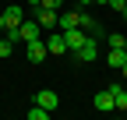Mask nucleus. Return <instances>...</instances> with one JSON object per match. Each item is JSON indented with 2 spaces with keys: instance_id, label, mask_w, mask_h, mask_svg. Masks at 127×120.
I'll return each mask as SVG.
<instances>
[{
  "instance_id": "f257e3e1",
  "label": "nucleus",
  "mask_w": 127,
  "mask_h": 120,
  "mask_svg": "<svg viewBox=\"0 0 127 120\" xmlns=\"http://www.w3.org/2000/svg\"><path fill=\"white\" fill-rule=\"evenodd\" d=\"M74 57L81 60V64H92V60L99 57V39H92V35H88V39L81 42V50H74Z\"/></svg>"
},
{
  "instance_id": "f03ea898",
  "label": "nucleus",
  "mask_w": 127,
  "mask_h": 120,
  "mask_svg": "<svg viewBox=\"0 0 127 120\" xmlns=\"http://www.w3.org/2000/svg\"><path fill=\"white\" fill-rule=\"evenodd\" d=\"M25 53H28V60H32V64H42V60L50 57V50H46V42H42V39L25 42Z\"/></svg>"
},
{
  "instance_id": "7ed1b4c3",
  "label": "nucleus",
  "mask_w": 127,
  "mask_h": 120,
  "mask_svg": "<svg viewBox=\"0 0 127 120\" xmlns=\"http://www.w3.org/2000/svg\"><path fill=\"white\" fill-rule=\"evenodd\" d=\"M0 14H4V28H18V25L25 21L21 4H7V11H0Z\"/></svg>"
},
{
  "instance_id": "20e7f679",
  "label": "nucleus",
  "mask_w": 127,
  "mask_h": 120,
  "mask_svg": "<svg viewBox=\"0 0 127 120\" xmlns=\"http://www.w3.org/2000/svg\"><path fill=\"white\" fill-rule=\"evenodd\" d=\"M64 39H67V53H74V50H81V42L88 39V32L78 25V28H67V32H64Z\"/></svg>"
},
{
  "instance_id": "39448f33",
  "label": "nucleus",
  "mask_w": 127,
  "mask_h": 120,
  "mask_svg": "<svg viewBox=\"0 0 127 120\" xmlns=\"http://www.w3.org/2000/svg\"><path fill=\"white\" fill-rule=\"evenodd\" d=\"M35 102H39L42 110H57L60 106V95L53 92V88H39V92H35Z\"/></svg>"
},
{
  "instance_id": "423d86ee",
  "label": "nucleus",
  "mask_w": 127,
  "mask_h": 120,
  "mask_svg": "<svg viewBox=\"0 0 127 120\" xmlns=\"http://www.w3.org/2000/svg\"><path fill=\"white\" fill-rule=\"evenodd\" d=\"M106 88H109V95H113V106H117V110H127V88H124L120 81H109Z\"/></svg>"
},
{
  "instance_id": "0eeeda50",
  "label": "nucleus",
  "mask_w": 127,
  "mask_h": 120,
  "mask_svg": "<svg viewBox=\"0 0 127 120\" xmlns=\"http://www.w3.org/2000/svg\"><path fill=\"white\" fill-rule=\"evenodd\" d=\"M57 14L60 11H53V7H35V21L42 28H57Z\"/></svg>"
},
{
  "instance_id": "6e6552de",
  "label": "nucleus",
  "mask_w": 127,
  "mask_h": 120,
  "mask_svg": "<svg viewBox=\"0 0 127 120\" xmlns=\"http://www.w3.org/2000/svg\"><path fill=\"white\" fill-rule=\"evenodd\" d=\"M18 32H21V42H32V39H39V35H42V25H35V21H21V25H18Z\"/></svg>"
},
{
  "instance_id": "1a4fd4ad",
  "label": "nucleus",
  "mask_w": 127,
  "mask_h": 120,
  "mask_svg": "<svg viewBox=\"0 0 127 120\" xmlns=\"http://www.w3.org/2000/svg\"><path fill=\"white\" fill-rule=\"evenodd\" d=\"M92 106H95V110H102V113H109V110H117V106H113V95H109V88H102V92H95V99H92Z\"/></svg>"
},
{
  "instance_id": "9d476101",
  "label": "nucleus",
  "mask_w": 127,
  "mask_h": 120,
  "mask_svg": "<svg viewBox=\"0 0 127 120\" xmlns=\"http://www.w3.org/2000/svg\"><path fill=\"white\" fill-rule=\"evenodd\" d=\"M46 50H50V53H67V39H64V32H53L50 39H46Z\"/></svg>"
},
{
  "instance_id": "9b49d317",
  "label": "nucleus",
  "mask_w": 127,
  "mask_h": 120,
  "mask_svg": "<svg viewBox=\"0 0 127 120\" xmlns=\"http://www.w3.org/2000/svg\"><path fill=\"white\" fill-rule=\"evenodd\" d=\"M57 25H60V32L78 28V11H60V14H57Z\"/></svg>"
},
{
  "instance_id": "f8f14e48",
  "label": "nucleus",
  "mask_w": 127,
  "mask_h": 120,
  "mask_svg": "<svg viewBox=\"0 0 127 120\" xmlns=\"http://www.w3.org/2000/svg\"><path fill=\"white\" fill-rule=\"evenodd\" d=\"M106 64H109V67H113V71H120V67L127 64V50H113V53H109V57H106Z\"/></svg>"
},
{
  "instance_id": "ddd939ff",
  "label": "nucleus",
  "mask_w": 127,
  "mask_h": 120,
  "mask_svg": "<svg viewBox=\"0 0 127 120\" xmlns=\"http://www.w3.org/2000/svg\"><path fill=\"white\" fill-rule=\"evenodd\" d=\"M106 39H109V46H113V50H124V42H127V35H124V32H109Z\"/></svg>"
},
{
  "instance_id": "4468645a",
  "label": "nucleus",
  "mask_w": 127,
  "mask_h": 120,
  "mask_svg": "<svg viewBox=\"0 0 127 120\" xmlns=\"http://www.w3.org/2000/svg\"><path fill=\"white\" fill-rule=\"evenodd\" d=\"M46 117H50V110H42L39 102H35V106L28 110V120H46Z\"/></svg>"
},
{
  "instance_id": "2eb2a0df",
  "label": "nucleus",
  "mask_w": 127,
  "mask_h": 120,
  "mask_svg": "<svg viewBox=\"0 0 127 120\" xmlns=\"http://www.w3.org/2000/svg\"><path fill=\"white\" fill-rule=\"evenodd\" d=\"M11 53H14V42H11V39H0V57H4V60H7Z\"/></svg>"
},
{
  "instance_id": "dca6fc26",
  "label": "nucleus",
  "mask_w": 127,
  "mask_h": 120,
  "mask_svg": "<svg viewBox=\"0 0 127 120\" xmlns=\"http://www.w3.org/2000/svg\"><path fill=\"white\" fill-rule=\"evenodd\" d=\"M60 4L64 0H42V7H53V11H60Z\"/></svg>"
},
{
  "instance_id": "f3484780",
  "label": "nucleus",
  "mask_w": 127,
  "mask_h": 120,
  "mask_svg": "<svg viewBox=\"0 0 127 120\" xmlns=\"http://www.w3.org/2000/svg\"><path fill=\"white\" fill-rule=\"evenodd\" d=\"M124 4H127V0H109V7H113L117 14H120V7H124Z\"/></svg>"
},
{
  "instance_id": "a211bd4d",
  "label": "nucleus",
  "mask_w": 127,
  "mask_h": 120,
  "mask_svg": "<svg viewBox=\"0 0 127 120\" xmlns=\"http://www.w3.org/2000/svg\"><path fill=\"white\" fill-rule=\"evenodd\" d=\"M92 7V0H78V11H88Z\"/></svg>"
},
{
  "instance_id": "6ab92c4d",
  "label": "nucleus",
  "mask_w": 127,
  "mask_h": 120,
  "mask_svg": "<svg viewBox=\"0 0 127 120\" xmlns=\"http://www.w3.org/2000/svg\"><path fill=\"white\" fill-rule=\"evenodd\" d=\"M25 4H28L32 11H35V7H42V0H25Z\"/></svg>"
},
{
  "instance_id": "aec40b11",
  "label": "nucleus",
  "mask_w": 127,
  "mask_h": 120,
  "mask_svg": "<svg viewBox=\"0 0 127 120\" xmlns=\"http://www.w3.org/2000/svg\"><path fill=\"white\" fill-rule=\"evenodd\" d=\"M120 18H127V4H124V7H120Z\"/></svg>"
},
{
  "instance_id": "412c9836",
  "label": "nucleus",
  "mask_w": 127,
  "mask_h": 120,
  "mask_svg": "<svg viewBox=\"0 0 127 120\" xmlns=\"http://www.w3.org/2000/svg\"><path fill=\"white\" fill-rule=\"evenodd\" d=\"M120 74H124V78H127V64H124V67H120Z\"/></svg>"
},
{
  "instance_id": "4be33fe9",
  "label": "nucleus",
  "mask_w": 127,
  "mask_h": 120,
  "mask_svg": "<svg viewBox=\"0 0 127 120\" xmlns=\"http://www.w3.org/2000/svg\"><path fill=\"white\" fill-rule=\"evenodd\" d=\"M92 4H109V0H92Z\"/></svg>"
},
{
  "instance_id": "5701e85b",
  "label": "nucleus",
  "mask_w": 127,
  "mask_h": 120,
  "mask_svg": "<svg viewBox=\"0 0 127 120\" xmlns=\"http://www.w3.org/2000/svg\"><path fill=\"white\" fill-rule=\"evenodd\" d=\"M0 28H4V14H0Z\"/></svg>"
},
{
  "instance_id": "b1692460",
  "label": "nucleus",
  "mask_w": 127,
  "mask_h": 120,
  "mask_svg": "<svg viewBox=\"0 0 127 120\" xmlns=\"http://www.w3.org/2000/svg\"><path fill=\"white\" fill-rule=\"evenodd\" d=\"M124 50H127V42H124Z\"/></svg>"
},
{
  "instance_id": "393cba45",
  "label": "nucleus",
  "mask_w": 127,
  "mask_h": 120,
  "mask_svg": "<svg viewBox=\"0 0 127 120\" xmlns=\"http://www.w3.org/2000/svg\"><path fill=\"white\" fill-rule=\"evenodd\" d=\"M124 88H127V85H124Z\"/></svg>"
}]
</instances>
